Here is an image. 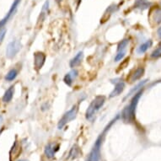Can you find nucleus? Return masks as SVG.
Instances as JSON below:
<instances>
[{"instance_id":"nucleus-1","label":"nucleus","mask_w":161,"mask_h":161,"mask_svg":"<svg viewBox=\"0 0 161 161\" xmlns=\"http://www.w3.org/2000/svg\"><path fill=\"white\" fill-rule=\"evenodd\" d=\"M143 90L140 89L139 91L134 94L133 98L131 100L130 104L126 108L123 110L122 114V120L127 123H131L135 121V113H136V108L138 104L139 99L141 98Z\"/></svg>"},{"instance_id":"nucleus-2","label":"nucleus","mask_w":161,"mask_h":161,"mask_svg":"<svg viewBox=\"0 0 161 161\" xmlns=\"http://www.w3.org/2000/svg\"><path fill=\"white\" fill-rule=\"evenodd\" d=\"M118 117H119V116H117L116 118H114V119L112 120V121L109 123V125H107V127L105 128V130L103 131L102 133L98 137V138L96 139V142H95V143H94V148H93V149H92L91 153H90L89 161H100V146H101V143H102L104 134L106 133V131L110 129L111 125H112L114 122H117V120L118 119Z\"/></svg>"},{"instance_id":"nucleus-3","label":"nucleus","mask_w":161,"mask_h":161,"mask_svg":"<svg viewBox=\"0 0 161 161\" xmlns=\"http://www.w3.org/2000/svg\"><path fill=\"white\" fill-rule=\"evenodd\" d=\"M105 102H106V97L103 95H99L94 98V100L90 103V105L86 110V113H85L86 119H91L92 117H94V115L102 107Z\"/></svg>"},{"instance_id":"nucleus-4","label":"nucleus","mask_w":161,"mask_h":161,"mask_svg":"<svg viewBox=\"0 0 161 161\" xmlns=\"http://www.w3.org/2000/svg\"><path fill=\"white\" fill-rule=\"evenodd\" d=\"M77 113H78V106H74L71 110L66 112L63 115V117H62L61 120L59 121L58 125V129H62L64 126L67 124L68 122H71V121L74 119L76 116H77Z\"/></svg>"},{"instance_id":"nucleus-5","label":"nucleus","mask_w":161,"mask_h":161,"mask_svg":"<svg viewBox=\"0 0 161 161\" xmlns=\"http://www.w3.org/2000/svg\"><path fill=\"white\" fill-rule=\"evenodd\" d=\"M20 48H21V44H20V42L19 41H12L7 46L6 56L8 57V58H14V56L20 52Z\"/></svg>"},{"instance_id":"nucleus-6","label":"nucleus","mask_w":161,"mask_h":161,"mask_svg":"<svg viewBox=\"0 0 161 161\" xmlns=\"http://www.w3.org/2000/svg\"><path fill=\"white\" fill-rule=\"evenodd\" d=\"M46 61V56L43 53H36L34 54V65L36 69H41Z\"/></svg>"},{"instance_id":"nucleus-7","label":"nucleus","mask_w":161,"mask_h":161,"mask_svg":"<svg viewBox=\"0 0 161 161\" xmlns=\"http://www.w3.org/2000/svg\"><path fill=\"white\" fill-rule=\"evenodd\" d=\"M21 150H22V148L19 144L18 142H15L12 147L10 152H9V159L10 161L15 160L19 156H20V153H21Z\"/></svg>"},{"instance_id":"nucleus-8","label":"nucleus","mask_w":161,"mask_h":161,"mask_svg":"<svg viewBox=\"0 0 161 161\" xmlns=\"http://www.w3.org/2000/svg\"><path fill=\"white\" fill-rule=\"evenodd\" d=\"M20 2V0H14V3L12 4L11 8H10V9H9V11H8V13L7 14V15H6L4 18H3V20H0V30L3 28V26L4 25H5L6 23H7V21L8 20V19L11 17V15L14 13V11H15V9H16L17 6H18V4H19V3Z\"/></svg>"},{"instance_id":"nucleus-9","label":"nucleus","mask_w":161,"mask_h":161,"mask_svg":"<svg viewBox=\"0 0 161 161\" xmlns=\"http://www.w3.org/2000/svg\"><path fill=\"white\" fill-rule=\"evenodd\" d=\"M143 73H144V68H138L134 70L133 72L131 73L130 76L128 78V80L130 83L135 82V81H137L138 79L141 78L142 76L143 75Z\"/></svg>"},{"instance_id":"nucleus-10","label":"nucleus","mask_w":161,"mask_h":161,"mask_svg":"<svg viewBox=\"0 0 161 161\" xmlns=\"http://www.w3.org/2000/svg\"><path fill=\"white\" fill-rule=\"evenodd\" d=\"M125 89V83L122 82V81H120L118 83H117V84L115 85L114 89L112 90L111 94H110V97H115V96H117L122 93V91Z\"/></svg>"},{"instance_id":"nucleus-11","label":"nucleus","mask_w":161,"mask_h":161,"mask_svg":"<svg viewBox=\"0 0 161 161\" xmlns=\"http://www.w3.org/2000/svg\"><path fill=\"white\" fill-rule=\"evenodd\" d=\"M83 52H79L76 54L74 58L70 61L69 63V65L71 68H76L77 66H78L79 64L81 63V62H82V59H83Z\"/></svg>"},{"instance_id":"nucleus-12","label":"nucleus","mask_w":161,"mask_h":161,"mask_svg":"<svg viewBox=\"0 0 161 161\" xmlns=\"http://www.w3.org/2000/svg\"><path fill=\"white\" fill-rule=\"evenodd\" d=\"M45 154L48 158H53L55 155V146L53 144V143H48L47 145H46L44 149Z\"/></svg>"},{"instance_id":"nucleus-13","label":"nucleus","mask_w":161,"mask_h":161,"mask_svg":"<svg viewBox=\"0 0 161 161\" xmlns=\"http://www.w3.org/2000/svg\"><path fill=\"white\" fill-rule=\"evenodd\" d=\"M77 75H78V72H77L76 70H73V71H72V72L69 73H68V74L65 75V77H64V79H63L65 83L68 84V86H71L73 78H76V77H77Z\"/></svg>"},{"instance_id":"nucleus-14","label":"nucleus","mask_w":161,"mask_h":161,"mask_svg":"<svg viewBox=\"0 0 161 161\" xmlns=\"http://www.w3.org/2000/svg\"><path fill=\"white\" fill-rule=\"evenodd\" d=\"M14 86L9 87V88L6 90L5 93H4V94H3V102H6V103L9 102V101L13 99V96H14Z\"/></svg>"},{"instance_id":"nucleus-15","label":"nucleus","mask_w":161,"mask_h":161,"mask_svg":"<svg viewBox=\"0 0 161 161\" xmlns=\"http://www.w3.org/2000/svg\"><path fill=\"white\" fill-rule=\"evenodd\" d=\"M152 44H153V42H152L151 40H148V41H147V42H144V43H143L141 46H139L137 52H138V54H143V53H144L149 47H151Z\"/></svg>"},{"instance_id":"nucleus-16","label":"nucleus","mask_w":161,"mask_h":161,"mask_svg":"<svg viewBox=\"0 0 161 161\" xmlns=\"http://www.w3.org/2000/svg\"><path fill=\"white\" fill-rule=\"evenodd\" d=\"M152 20L155 24H160L161 23V8H156L152 14Z\"/></svg>"},{"instance_id":"nucleus-17","label":"nucleus","mask_w":161,"mask_h":161,"mask_svg":"<svg viewBox=\"0 0 161 161\" xmlns=\"http://www.w3.org/2000/svg\"><path fill=\"white\" fill-rule=\"evenodd\" d=\"M17 74H18V72L16 69H11L10 71H8V73L5 76V79L7 81L14 80V78H16Z\"/></svg>"},{"instance_id":"nucleus-18","label":"nucleus","mask_w":161,"mask_h":161,"mask_svg":"<svg viewBox=\"0 0 161 161\" xmlns=\"http://www.w3.org/2000/svg\"><path fill=\"white\" fill-rule=\"evenodd\" d=\"M128 43H129V40L124 39L123 41L120 42L118 45V48H117V52H121V51H125L126 47H128Z\"/></svg>"},{"instance_id":"nucleus-19","label":"nucleus","mask_w":161,"mask_h":161,"mask_svg":"<svg viewBox=\"0 0 161 161\" xmlns=\"http://www.w3.org/2000/svg\"><path fill=\"white\" fill-rule=\"evenodd\" d=\"M79 153H80V152H79L78 148L77 147V146H73V147L72 148L71 151H70L69 156L72 158H77V157L79 155Z\"/></svg>"},{"instance_id":"nucleus-20","label":"nucleus","mask_w":161,"mask_h":161,"mask_svg":"<svg viewBox=\"0 0 161 161\" xmlns=\"http://www.w3.org/2000/svg\"><path fill=\"white\" fill-rule=\"evenodd\" d=\"M161 57V43L159 44L155 50L153 51V53H151V58H158Z\"/></svg>"},{"instance_id":"nucleus-21","label":"nucleus","mask_w":161,"mask_h":161,"mask_svg":"<svg viewBox=\"0 0 161 161\" xmlns=\"http://www.w3.org/2000/svg\"><path fill=\"white\" fill-rule=\"evenodd\" d=\"M146 83H147V80H143V82H141V83H139L136 87H134L133 89H132V90H131L130 93H129V94H128V95L126 96V98H128L131 94H133V93H134V92L136 91V90H138V89H140V88H142V87L143 86V85H144V84Z\"/></svg>"},{"instance_id":"nucleus-22","label":"nucleus","mask_w":161,"mask_h":161,"mask_svg":"<svg viewBox=\"0 0 161 161\" xmlns=\"http://www.w3.org/2000/svg\"><path fill=\"white\" fill-rule=\"evenodd\" d=\"M126 51H121V52H117V54L115 57V61L118 62L123 58V57L125 56Z\"/></svg>"},{"instance_id":"nucleus-23","label":"nucleus","mask_w":161,"mask_h":161,"mask_svg":"<svg viewBox=\"0 0 161 161\" xmlns=\"http://www.w3.org/2000/svg\"><path fill=\"white\" fill-rule=\"evenodd\" d=\"M5 32H6L5 30L0 32V42L3 39V37H4V36H5Z\"/></svg>"},{"instance_id":"nucleus-24","label":"nucleus","mask_w":161,"mask_h":161,"mask_svg":"<svg viewBox=\"0 0 161 161\" xmlns=\"http://www.w3.org/2000/svg\"><path fill=\"white\" fill-rule=\"evenodd\" d=\"M157 33H158V37H159V38H160V39H161V27L158 28V31H157Z\"/></svg>"},{"instance_id":"nucleus-25","label":"nucleus","mask_w":161,"mask_h":161,"mask_svg":"<svg viewBox=\"0 0 161 161\" xmlns=\"http://www.w3.org/2000/svg\"><path fill=\"white\" fill-rule=\"evenodd\" d=\"M19 161H27V160H25V159H21V160H19Z\"/></svg>"},{"instance_id":"nucleus-26","label":"nucleus","mask_w":161,"mask_h":161,"mask_svg":"<svg viewBox=\"0 0 161 161\" xmlns=\"http://www.w3.org/2000/svg\"><path fill=\"white\" fill-rule=\"evenodd\" d=\"M57 1H58V2H59V1H61V0H57Z\"/></svg>"}]
</instances>
